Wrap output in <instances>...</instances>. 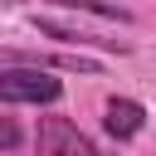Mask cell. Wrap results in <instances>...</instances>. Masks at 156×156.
Listing matches in <instances>:
<instances>
[{
    "mask_svg": "<svg viewBox=\"0 0 156 156\" xmlns=\"http://www.w3.org/2000/svg\"><path fill=\"white\" fill-rule=\"evenodd\" d=\"M63 83L44 68H5L0 73V102H58Z\"/></svg>",
    "mask_w": 156,
    "mask_h": 156,
    "instance_id": "6da1fadb",
    "label": "cell"
},
{
    "mask_svg": "<svg viewBox=\"0 0 156 156\" xmlns=\"http://www.w3.org/2000/svg\"><path fill=\"white\" fill-rule=\"evenodd\" d=\"M39 156H98V146L68 117H44L39 122Z\"/></svg>",
    "mask_w": 156,
    "mask_h": 156,
    "instance_id": "7a4b0ae2",
    "label": "cell"
},
{
    "mask_svg": "<svg viewBox=\"0 0 156 156\" xmlns=\"http://www.w3.org/2000/svg\"><path fill=\"white\" fill-rule=\"evenodd\" d=\"M102 127H107V136L127 141V136H136V132L146 127V107H141V102H132V98H112V102H107V112H102Z\"/></svg>",
    "mask_w": 156,
    "mask_h": 156,
    "instance_id": "3957f363",
    "label": "cell"
},
{
    "mask_svg": "<svg viewBox=\"0 0 156 156\" xmlns=\"http://www.w3.org/2000/svg\"><path fill=\"white\" fill-rule=\"evenodd\" d=\"M0 141H5V151H10V146H20V127H15V122H5V132H0Z\"/></svg>",
    "mask_w": 156,
    "mask_h": 156,
    "instance_id": "277c9868",
    "label": "cell"
}]
</instances>
